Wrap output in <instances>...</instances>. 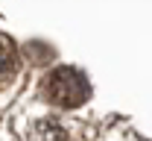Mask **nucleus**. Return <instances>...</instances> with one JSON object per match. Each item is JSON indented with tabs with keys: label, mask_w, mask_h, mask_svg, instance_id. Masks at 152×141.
I'll use <instances>...</instances> for the list:
<instances>
[{
	"label": "nucleus",
	"mask_w": 152,
	"mask_h": 141,
	"mask_svg": "<svg viewBox=\"0 0 152 141\" xmlns=\"http://www.w3.org/2000/svg\"><path fill=\"white\" fill-rule=\"evenodd\" d=\"M18 62V50H15V41L9 35L0 32V74H9Z\"/></svg>",
	"instance_id": "nucleus-2"
},
{
	"label": "nucleus",
	"mask_w": 152,
	"mask_h": 141,
	"mask_svg": "<svg viewBox=\"0 0 152 141\" xmlns=\"http://www.w3.org/2000/svg\"><path fill=\"white\" fill-rule=\"evenodd\" d=\"M35 132H38V135L44 132V141H67L64 129H61V126H53V123H38Z\"/></svg>",
	"instance_id": "nucleus-3"
},
{
	"label": "nucleus",
	"mask_w": 152,
	"mask_h": 141,
	"mask_svg": "<svg viewBox=\"0 0 152 141\" xmlns=\"http://www.w3.org/2000/svg\"><path fill=\"white\" fill-rule=\"evenodd\" d=\"M44 91H47V100L61 109H76L91 97V85L76 68H56L44 82Z\"/></svg>",
	"instance_id": "nucleus-1"
}]
</instances>
